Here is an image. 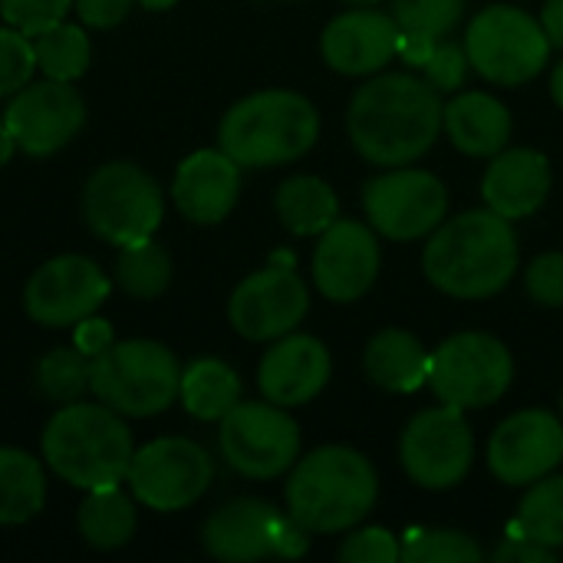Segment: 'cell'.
Returning a JSON list of instances; mask_svg holds the SVG:
<instances>
[{
    "label": "cell",
    "instance_id": "cell-30",
    "mask_svg": "<svg viewBox=\"0 0 563 563\" xmlns=\"http://www.w3.org/2000/svg\"><path fill=\"white\" fill-rule=\"evenodd\" d=\"M396 53L409 63L426 69V79L439 92H452L465 82L468 76V53L459 43H449L445 36H429V33H409L399 30V46Z\"/></svg>",
    "mask_w": 563,
    "mask_h": 563
},
{
    "label": "cell",
    "instance_id": "cell-23",
    "mask_svg": "<svg viewBox=\"0 0 563 563\" xmlns=\"http://www.w3.org/2000/svg\"><path fill=\"white\" fill-rule=\"evenodd\" d=\"M482 195L492 211L508 221L534 214L551 195V162L534 148H501L485 178Z\"/></svg>",
    "mask_w": 563,
    "mask_h": 563
},
{
    "label": "cell",
    "instance_id": "cell-35",
    "mask_svg": "<svg viewBox=\"0 0 563 563\" xmlns=\"http://www.w3.org/2000/svg\"><path fill=\"white\" fill-rule=\"evenodd\" d=\"M465 13V0H393V20L399 30L449 36Z\"/></svg>",
    "mask_w": 563,
    "mask_h": 563
},
{
    "label": "cell",
    "instance_id": "cell-37",
    "mask_svg": "<svg viewBox=\"0 0 563 563\" xmlns=\"http://www.w3.org/2000/svg\"><path fill=\"white\" fill-rule=\"evenodd\" d=\"M36 73V53H33V36L23 30L3 23L0 26V99H10L20 92Z\"/></svg>",
    "mask_w": 563,
    "mask_h": 563
},
{
    "label": "cell",
    "instance_id": "cell-39",
    "mask_svg": "<svg viewBox=\"0 0 563 563\" xmlns=\"http://www.w3.org/2000/svg\"><path fill=\"white\" fill-rule=\"evenodd\" d=\"M340 561L346 563H396L402 561V548L386 528H366L343 541Z\"/></svg>",
    "mask_w": 563,
    "mask_h": 563
},
{
    "label": "cell",
    "instance_id": "cell-27",
    "mask_svg": "<svg viewBox=\"0 0 563 563\" xmlns=\"http://www.w3.org/2000/svg\"><path fill=\"white\" fill-rule=\"evenodd\" d=\"M46 505V462L0 445V528L33 521Z\"/></svg>",
    "mask_w": 563,
    "mask_h": 563
},
{
    "label": "cell",
    "instance_id": "cell-19",
    "mask_svg": "<svg viewBox=\"0 0 563 563\" xmlns=\"http://www.w3.org/2000/svg\"><path fill=\"white\" fill-rule=\"evenodd\" d=\"M330 353L317 336L287 333L280 336L257 366V386L267 402L294 409L317 399L330 383Z\"/></svg>",
    "mask_w": 563,
    "mask_h": 563
},
{
    "label": "cell",
    "instance_id": "cell-38",
    "mask_svg": "<svg viewBox=\"0 0 563 563\" xmlns=\"http://www.w3.org/2000/svg\"><path fill=\"white\" fill-rule=\"evenodd\" d=\"M73 10V0H0V16L3 23L23 30L26 36H36Z\"/></svg>",
    "mask_w": 563,
    "mask_h": 563
},
{
    "label": "cell",
    "instance_id": "cell-31",
    "mask_svg": "<svg viewBox=\"0 0 563 563\" xmlns=\"http://www.w3.org/2000/svg\"><path fill=\"white\" fill-rule=\"evenodd\" d=\"M112 277H115V287L129 294L132 300H155L172 284V254L155 238L119 247Z\"/></svg>",
    "mask_w": 563,
    "mask_h": 563
},
{
    "label": "cell",
    "instance_id": "cell-15",
    "mask_svg": "<svg viewBox=\"0 0 563 563\" xmlns=\"http://www.w3.org/2000/svg\"><path fill=\"white\" fill-rule=\"evenodd\" d=\"M3 122L23 155L46 158L66 148L86 125V102L73 82L40 79L10 96Z\"/></svg>",
    "mask_w": 563,
    "mask_h": 563
},
{
    "label": "cell",
    "instance_id": "cell-34",
    "mask_svg": "<svg viewBox=\"0 0 563 563\" xmlns=\"http://www.w3.org/2000/svg\"><path fill=\"white\" fill-rule=\"evenodd\" d=\"M515 531L544 548H563V478L534 482L518 508Z\"/></svg>",
    "mask_w": 563,
    "mask_h": 563
},
{
    "label": "cell",
    "instance_id": "cell-11",
    "mask_svg": "<svg viewBox=\"0 0 563 563\" xmlns=\"http://www.w3.org/2000/svg\"><path fill=\"white\" fill-rule=\"evenodd\" d=\"M224 462L244 478H277L300 455V429L274 402H238L218 432Z\"/></svg>",
    "mask_w": 563,
    "mask_h": 563
},
{
    "label": "cell",
    "instance_id": "cell-12",
    "mask_svg": "<svg viewBox=\"0 0 563 563\" xmlns=\"http://www.w3.org/2000/svg\"><path fill=\"white\" fill-rule=\"evenodd\" d=\"M109 290L112 280L92 257L56 254L30 274L23 287V310L33 323L63 330L92 317L109 300Z\"/></svg>",
    "mask_w": 563,
    "mask_h": 563
},
{
    "label": "cell",
    "instance_id": "cell-45",
    "mask_svg": "<svg viewBox=\"0 0 563 563\" xmlns=\"http://www.w3.org/2000/svg\"><path fill=\"white\" fill-rule=\"evenodd\" d=\"M13 152H16V142H13V135H10V129H7V122H3V115H0V168L13 158Z\"/></svg>",
    "mask_w": 563,
    "mask_h": 563
},
{
    "label": "cell",
    "instance_id": "cell-4",
    "mask_svg": "<svg viewBox=\"0 0 563 563\" xmlns=\"http://www.w3.org/2000/svg\"><path fill=\"white\" fill-rule=\"evenodd\" d=\"M320 115L294 89H261L234 102L218 125V148L241 168H271L297 162L313 148Z\"/></svg>",
    "mask_w": 563,
    "mask_h": 563
},
{
    "label": "cell",
    "instance_id": "cell-48",
    "mask_svg": "<svg viewBox=\"0 0 563 563\" xmlns=\"http://www.w3.org/2000/svg\"><path fill=\"white\" fill-rule=\"evenodd\" d=\"M346 3H356V7H373V3H379V0H346Z\"/></svg>",
    "mask_w": 563,
    "mask_h": 563
},
{
    "label": "cell",
    "instance_id": "cell-42",
    "mask_svg": "<svg viewBox=\"0 0 563 563\" xmlns=\"http://www.w3.org/2000/svg\"><path fill=\"white\" fill-rule=\"evenodd\" d=\"M115 343V336H112V323L109 320H102V317H86V320H79L76 327H73V346L79 350V353H86L89 360L92 356H99L102 350H109Z\"/></svg>",
    "mask_w": 563,
    "mask_h": 563
},
{
    "label": "cell",
    "instance_id": "cell-13",
    "mask_svg": "<svg viewBox=\"0 0 563 563\" xmlns=\"http://www.w3.org/2000/svg\"><path fill=\"white\" fill-rule=\"evenodd\" d=\"M399 455L406 475L419 488L429 492L455 488L468 475L475 459V439L462 409L442 402L439 409L419 412L402 432Z\"/></svg>",
    "mask_w": 563,
    "mask_h": 563
},
{
    "label": "cell",
    "instance_id": "cell-29",
    "mask_svg": "<svg viewBox=\"0 0 563 563\" xmlns=\"http://www.w3.org/2000/svg\"><path fill=\"white\" fill-rule=\"evenodd\" d=\"M178 399L188 416L201 422H221L241 402V379L224 360L205 356L181 369Z\"/></svg>",
    "mask_w": 563,
    "mask_h": 563
},
{
    "label": "cell",
    "instance_id": "cell-20",
    "mask_svg": "<svg viewBox=\"0 0 563 563\" xmlns=\"http://www.w3.org/2000/svg\"><path fill=\"white\" fill-rule=\"evenodd\" d=\"M241 191V165L224 148L191 152L172 178V201L191 224H221Z\"/></svg>",
    "mask_w": 563,
    "mask_h": 563
},
{
    "label": "cell",
    "instance_id": "cell-28",
    "mask_svg": "<svg viewBox=\"0 0 563 563\" xmlns=\"http://www.w3.org/2000/svg\"><path fill=\"white\" fill-rule=\"evenodd\" d=\"M280 224L297 238H320L340 214L333 188L317 175H294L274 195Z\"/></svg>",
    "mask_w": 563,
    "mask_h": 563
},
{
    "label": "cell",
    "instance_id": "cell-40",
    "mask_svg": "<svg viewBox=\"0 0 563 563\" xmlns=\"http://www.w3.org/2000/svg\"><path fill=\"white\" fill-rule=\"evenodd\" d=\"M528 294L531 300H538L541 307H563V254L551 251L541 254L538 261H531L528 274H525Z\"/></svg>",
    "mask_w": 563,
    "mask_h": 563
},
{
    "label": "cell",
    "instance_id": "cell-3",
    "mask_svg": "<svg viewBox=\"0 0 563 563\" xmlns=\"http://www.w3.org/2000/svg\"><path fill=\"white\" fill-rule=\"evenodd\" d=\"M40 452L46 468L79 488H106L122 485L135 455L132 432L125 426V416L102 402H69L59 406L40 439Z\"/></svg>",
    "mask_w": 563,
    "mask_h": 563
},
{
    "label": "cell",
    "instance_id": "cell-8",
    "mask_svg": "<svg viewBox=\"0 0 563 563\" xmlns=\"http://www.w3.org/2000/svg\"><path fill=\"white\" fill-rule=\"evenodd\" d=\"M551 49L541 20L508 3L482 10L465 33L468 63L498 86L531 82L548 66Z\"/></svg>",
    "mask_w": 563,
    "mask_h": 563
},
{
    "label": "cell",
    "instance_id": "cell-32",
    "mask_svg": "<svg viewBox=\"0 0 563 563\" xmlns=\"http://www.w3.org/2000/svg\"><path fill=\"white\" fill-rule=\"evenodd\" d=\"M33 53H36V69L46 79L59 82H76L92 59V43L82 26L59 20L56 26L43 30L33 36Z\"/></svg>",
    "mask_w": 563,
    "mask_h": 563
},
{
    "label": "cell",
    "instance_id": "cell-47",
    "mask_svg": "<svg viewBox=\"0 0 563 563\" xmlns=\"http://www.w3.org/2000/svg\"><path fill=\"white\" fill-rule=\"evenodd\" d=\"M135 3H142L145 10H172L178 0H135Z\"/></svg>",
    "mask_w": 563,
    "mask_h": 563
},
{
    "label": "cell",
    "instance_id": "cell-22",
    "mask_svg": "<svg viewBox=\"0 0 563 563\" xmlns=\"http://www.w3.org/2000/svg\"><path fill=\"white\" fill-rule=\"evenodd\" d=\"M280 511L261 498H238L218 508L205 528L201 544L214 561L251 563L274 558V541L280 528Z\"/></svg>",
    "mask_w": 563,
    "mask_h": 563
},
{
    "label": "cell",
    "instance_id": "cell-21",
    "mask_svg": "<svg viewBox=\"0 0 563 563\" xmlns=\"http://www.w3.org/2000/svg\"><path fill=\"white\" fill-rule=\"evenodd\" d=\"M399 46V23L393 13L350 10L327 23L320 36V53L330 69L343 76H366L383 69Z\"/></svg>",
    "mask_w": 563,
    "mask_h": 563
},
{
    "label": "cell",
    "instance_id": "cell-25",
    "mask_svg": "<svg viewBox=\"0 0 563 563\" xmlns=\"http://www.w3.org/2000/svg\"><path fill=\"white\" fill-rule=\"evenodd\" d=\"M366 376L386 393H416L429 383L432 353L406 330H383L363 356Z\"/></svg>",
    "mask_w": 563,
    "mask_h": 563
},
{
    "label": "cell",
    "instance_id": "cell-2",
    "mask_svg": "<svg viewBox=\"0 0 563 563\" xmlns=\"http://www.w3.org/2000/svg\"><path fill=\"white\" fill-rule=\"evenodd\" d=\"M422 267L432 287L449 297L485 300L501 294L518 271V238L511 221L482 208L439 224L426 244Z\"/></svg>",
    "mask_w": 563,
    "mask_h": 563
},
{
    "label": "cell",
    "instance_id": "cell-7",
    "mask_svg": "<svg viewBox=\"0 0 563 563\" xmlns=\"http://www.w3.org/2000/svg\"><path fill=\"white\" fill-rule=\"evenodd\" d=\"M82 218L99 241L129 247L155 238L165 218V195L142 165L106 162L82 185Z\"/></svg>",
    "mask_w": 563,
    "mask_h": 563
},
{
    "label": "cell",
    "instance_id": "cell-43",
    "mask_svg": "<svg viewBox=\"0 0 563 563\" xmlns=\"http://www.w3.org/2000/svg\"><path fill=\"white\" fill-rule=\"evenodd\" d=\"M495 561L498 563H551L554 561V548H544V544H538V541H531V538H525V534H518V531H515V538L495 551Z\"/></svg>",
    "mask_w": 563,
    "mask_h": 563
},
{
    "label": "cell",
    "instance_id": "cell-1",
    "mask_svg": "<svg viewBox=\"0 0 563 563\" xmlns=\"http://www.w3.org/2000/svg\"><path fill=\"white\" fill-rule=\"evenodd\" d=\"M442 99L429 79L386 73L366 82L346 115L353 148L383 168L422 158L442 132Z\"/></svg>",
    "mask_w": 563,
    "mask_h": 563
},
{
    "label": "cell",
    "instance_id": "cell-9",
    "mask_svg": "<svg viewBox=\"0 0 563 563\" xmlns=\"http://www.w3.org/2000/svg\"><path fill=\"white\" fill-rule=\"evenodd\" d=\"M515 379V360L498 336L455 333L435 353L429 366V386L439 402L455 409H485L498 402Z\"/></svg>",
    "mask_w": 563,
    "mask_h": 563
},
{
    "label": "cell",
    "instance_id": "cell-24",
    "mask_svg": "<svg viewBox=\"0 0 563 563\" xmlns=\"http://www.w3.org/2000/svg\"><path fill=\"white\" fill-rule=\"evenodd\" d=\"M452 145L465 155H498L511 142V112L488 92H462L442 109Z\"/></svg>",
    "mask_w": 563,
    "mask_h": 563
},
{
    "label": "cell",
    "instance_id": "cell-49",
    "mask_svg": "<svg viewBox=\"0 0 563 563\" xmlns=\"http://www.w3.org/2000/svg\"><path fill=\"white\" fill-rule=\"evenodd\" d=\"M561 419H563V393H561Z\"/></svg>",
    "mask_w": 563,
    "mask_h": 563
},
{
    "label": "cell",
    "instance_id": "cell-18",
    "mask_svg": "<svg viewBox=\"0 0 563 563\" xmlns=\"http://www.w3.org/2000/svg\"><path fill=\"white\" fill-rule=\"evenodd\" d=\"M379 277V244L376 234L360 221H333L313 251L317 290L333 303L360 300Z\"/></svg>",
    "mask_w": 563,
    "mask_h": 563
},
{
    "label": "cell",
    "instance_id": "cell-46",
    "mask_svg": "<svg viewBox=\"0 0 563 563\" xmlns=\"http://www.w3.org/2000/svg\"><path fill=\"white\" fill-rule=\"evenodd\" d=\"M551 92H554V102L563 109V59L554 66V76H551Z\"/></svg>",
    "mask_w": 563,
    "mask_h": 563
},
{
    "label": "cell",
    "instance_id": "cell-10",
    "mask_svg": "<svg viewBox=\"0 0 563 563\" xmlns=\"http://www.w3.org/2000/svg\"><path fill=\"white\" fill-rule=\"evenodd\" d=\"M214 465L208 452L181 435H162L135 449L129 465V492L139 505L172 515L191 508L211 485Z\"/></svg>",
    "mask_w": 563,
    "mask_h": 563
},
{
    "label": "cell",
    "instance_id": "cell-16",
    "mask_svg": "<svg viewBox=\"0 0 563 563\" xmlns=\"http://www.w3.org/2000/svg\"><path fill=\"white\" fill-rule=\"evenodd\" d=\"M307 310H310L307 284L290 267H277V264L244 277L228 300V320L234 333H241L251 343H267L294 333L307 317Z\"/></svg>",
    "mask_w": 563,
    "mask_h": 563
},
{
    "label": "cell",
    "instance_id": "cell-6",
    "mask_svg": "<svg viewBox=\"0 0 563 563\" xmlns=\"http://www.w3.org/2000/svg\"><path fill=\"white\" fill-rule=\"evenodd\" d=\"M181 366L158 340H115L92 356V396L125 419H148L175 406Z\"/></svg>",
    "mask_w": 563,
    "mask_h": 563
},
{
    "label": "cell",
    "instance_id": "cell-17",
    "mask_svg": "<svg viewBox=\"0 0 563 563\" xmlns=\"http://www.w3.org/2000/svg\"><path fill=\"white\" fill-rule=\"evenodd\" d=\"M563 462V419L544 409H525L498 426L488 442V468L498 482L534 485Z\"/></svg>",
    "mask_w": 563,
    "mask_h": 563
},
{
    "label": "cell",
    "instance_id": "cell-44",
    "mask_svg": "<svg viewBox=\"0 0 563 563\" xmlns=\"http://www.w3.org/2000/svg\"><path fill=\"white\" fill-rule=\"evenodd\" d=\"M541 26L551 40V46L563 49V0H548L541 10Z\"/></svg>",
    "mask_w": 563,
    "mask_h": 563
},
{
    "label": "cell",
    "instance_id": "cell-33",
    "mask_svg": "<svg viewBox=\"0 0 563 563\" xmlns=\"http://www.w3.org/2000/svg\"><path fill=\"white\" fill-rule=\"evenodd\" d=\"M36 393L53 406L79 402L92 393V360L76 346H56L36 363Z\"/></svg>",
    "mask_w": 563,
    "mask_h": 563
},
{
    "label": "cell",
    "instance_id": "cell-26",
    "mask_svg": "<svg viewBox=\"0 0 563 563\" xmlns=\"http://www.w3.org/2000/svg\"><path fill=\"white\" fill-rule=\"evenodd\" d=\"M76 528L92 551H119L135 538L139 501L132 492H122L119 485L92 488L86 492L76 511Z\"/></svg>",
    "mask_w": 563,
    "mask_h": 563
},
{
    "label": "cell",
    "instance_id": "cell-36",
    "mask_svg": "<svg viewBox=\"0 0 563 563\" xmlns=\"http://www.w3.org/2000/svg\"><path fill=\"white\" fill-rule=\"evenodd\" d=\"M406 563H478L482 548L462 531H416L402 548Z\"/></svg>",
    "mask_w": 563,
    "mask_h": 563
},
{
    "label": "cell",
    "instance_id": "cell-41",
    "mask_svg": "<svg viewBox=\"0 0 563 563\" xmlns=\"http://www.w3.org/2000/svg\"><path fill=\"white\" fill-rule=\"evenodd\" d=\"M132 3L135 0H73L79 23L82 26H92V30H112V26H119L129 16Z\"/></svg>",
    "mask_w": 563,
    "mask_h": 563
},
{
    "label": "cell",
    "instance_id": "cell-14",
    "mask_svg": "<svg viewBox=\"0 0 563 563\" xmlns=\"http://www.w3.org/2000/svg\"><path fill=\"white\" fill-rule=\"evenodd\" d=\"M363 208L373 228L393 241L432 234L449 211L445 185L422 168H396L363 188Z\"/></svg>",
    "mask_w": 563,
    "mask_h": 563
},
{
    "label": "cell",
    "instance_id": "cell-5",
    "mask_svg": "<svg viewBox=\"0 0 563 563\" xmlns=\"http://www.w3.org/2000/svg\"><path fill=\"white\" fill-rule=\"evenodd\" d=\"M379 482L373 465L343 445H327L300 459L287 482V515L310 534L356 528L376 505Z\"/></svg>",
    "mask_w": 563,
    "mask_h": 563
}]
</instances>
